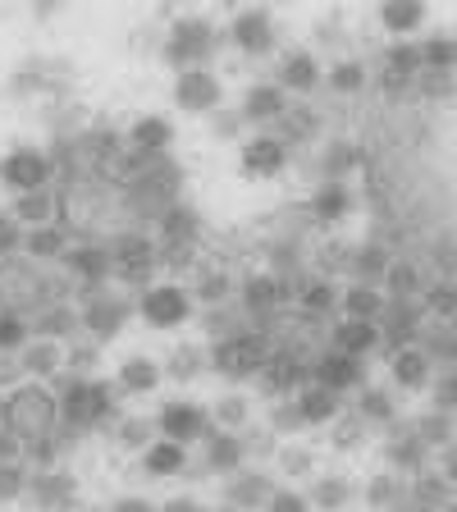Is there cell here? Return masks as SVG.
Wrapping results in <instances>:
<instances>
[{
  "mask_svg": "<svg viewBox=\"0 0 457 512\" xmlns=\"http://www.w3.org/2000/svg\"><path fill=\"white\" fill-rule=\"evenodd\" d=\"M55 407H60V430L74 439L110 430L115 416L124 412L115 380H101V375H64L55 384Z\"/></svg>",
  "mask_w": 457,
  "mask_h": 512,
  "instance_id": "6da1fadb",
  "label": "cell"
},
{
  "mask_svg": "<svg viewBox=\"0 0 457 512\" xmlns=\"http://www.w3.org/2000/svg\"><path fill=\"white\" fill-rule=\"evenodd\" d=\"M270 352H275V339L247 320L243 330L224 334V339H211V375H220L224 384H247L266 371Z\"/></svg>",
  "mask_w": 457,
  "mask_h": 512,
  "instance_id": "7a4b0ae2",
  "label": "cell"
},
{
  "mask_svg": "<svg viewBox=\"0 0 457 512\" xmlns=\"http://www.w3.org/2000/svg\"><path fill=\"white\" fill-rule=\"evenodd\" d=\"M215 51H220V28L211 19H202V14H179L165 28V42H160V60L170 64L174 74L211 69Z\"/></svg>",
  "mask_w": 457,
  "mask_h": 512,
  "instance_id": "3957f363",
  "label": "cell"
},
{
  "mask_svg": "<svg viewBox=\"0 0 457 512\" xmlns=\"http://www.w3.org/2000/svg\"><path fill=\"white\" fill-rule=\"evenodd\" d=\"M138 316V298H128V288L101 284L78 288V320H83V339L110 343L128 330V320Z\"/></svg>",
  "mask_w": 457,
  "mask_h": 512,
  "instance_id": "277c9868",
  "label": "cell"
},
{
  "mask_svg": "<svg viewBox=\"0 0 457 512\" xmlns=\"http://www.w3.org/2000/svg\"><path fill=\"white\" fill-rule=\"evenodd\" d=\"M5 430H14L23 444L60 430V407H55L51 384H32V380L14 384L10 394H5Z\"/></svg>",
  "mask_w": 457,
  "mask_h": 512,
  "instance_id": "5b68a950",
  "label": "cell"
},
{
  "mask_svg": "<svg viewBox=\"0 0 457 512\" xmlns=\"http://www.w3.org/2000/svg\"><path fill=\"white\" fill-rule=\"evenodd\" d=\"M110 243V261H115V284L128 293H142L160 279V256H156V238L151 229H119L106 238Z\"/></svg>",
  "mask_w": 457,
  "mask_h": 512,
  "instance_id": "8992f818",
  "label": "cell"
},
{
  "mask_svg": "<svg viewBox=\"0 0 457 512\" xmlns=\"http://www.w3.org/2000/svg\"><path fill=\"white\" fill-rule=\"evenodd\" d=\"M138 316L147 330L174 334V330H188L192 320H197V302H192L183 279H156L151 288L138 293Z\"/></svg>",
  "mask_w": 457,
  "mask_h": 512,
  "instance_id": "52a82bcc",
  "label": "cell"
},
{
  "mask_svg": "<svg viewBox=\"0 0 457 512\" xmlns=\"http://www.w3.org/2000/svg\"><path fill=\"white\" fill-rule=\"evenodd\" d=\"M151 421H156L160 439H174V444H183V448L206 444V439L215 435L211 403H197V398H165V403H156Z\"/></svg>",
  "mask_w": 457,
  "mask_h": 512,
  "instance_id": "ba28073f",
  "label": "cell"
},
{
  "mask_svg": "<svg viewBox=\"0 0 457 512\" xmlns=\"http://www.w3.org/2000/svg\"><path fill=\"white\" fill-rule=\"evenodd\" d=\"M55 183V165L46 147H32V142H19L0 156V188L10 197H23V192H42Z\"/></svg>",
  "mask_w": 457,
  "mask_h": 512,
  "instance_id": "9c48e42d",
  "label": "cell"
},
{
  "mask_svg": "<svg viewBox=\"0 0 457 512\" xmlns=\"http://www.w3.org/2000/svg\"><path fill=\"white\" fill-rule=\"evenodd\" d=\"M60 270L69 275V284H74V288L115 284V261H110V243H106V238H92V234H78L74 247L64 252Z\"/></svg>",
  "mask_w": 457,
  "mask_h": 512,
  "instance_id": "30bf717a",
  "label": "cell"
},
{
  "mask_svg": "<svg viewBox=\"0 0 457 512\" xmlns=\"http://www.w3.org/2000/svg\"><path fill=\"white\" fill-rule=\"evenodd\" d=\"M174 110L183 115H220L224 110V78L215 69H188V74H174Z\"/></svg>",
  "mask_w": 457,
  "mask_h": 512,
  "instance_id": "8fae6325",
  "label": "cell"
},
{
  "mask_svg": "<svg viewBox=\"0 0 457 512\" xmlns=\"http://www.w3.org/2000/svg\"><path fill=\"white\" fill-rule=\"evenodd\" d=\"M288 110H293V96H288L275 78H256V83H247L243 87V101H238L243 124H256L261 133H270V128H275Z\"/></svg>",
  "mask_w": 457,
  "mask_h": 512,
  "instance_id": "7c38bea8",
  "label": "cell"
},
{
  "mask_svg": "<svg viewBox=\"0 0 457 512\" xmlns=\"http://www.w3.org/2000/svg\"><path fill=\"white\" fill-rule=\"evenodd\" d=\"M311 380L334 389L339 398L348 394H362L366 389V357H352V352H339V348H325L311 362Z\"/></svg>",
  "mask_w": 457,
  "mask_h": 512,
  "instance_id": "4fadbf2b",
  "label": "cell"
},
{
  "mask_svg": "<svg viewBox=\"0 0 457 512\" xmlns=\"http://www.w3.org/2000/svg\"><path fill=\"white\" fill-rule=\"evenodd\" d=\"M183 284H188L192 302H197L202 311L224 307V302H238V279H234L229 266H220V256H202V266L192 270Z\"/></svg>",
  "mask_w": 457,
  "mask_h": 512,
  "instance_id": "5bb4252c",
  "label": "cell"
},
{
  "mask_svg": "<svg viewBox=\"0 0 457 512\" xmlns=\"http://www.w3.org/2000/svg\"><path fill=\"white\" fill-rule=\"evenodd\" d=\"M293 151L275 138V133H252L247 142H238V170L243 179H279L288 170Z\"/></svg>",
  "mask_w": 457,
  "mask_h": 512,
  "instance_id": "9a60e30c",
  "label": "cell"
},
{
  "mask_svg": "<svg viewBox=\"0 0 457 512\" xmlns=\"http://www.w3.org/2000/svg\"><path fill=\"white\" fill-rule=\"evenodd\" d=\"M19 362V375L32 384H60L69 375V343H51V339H32L28 348L14 357Z\"/></svg>",
  "mask_w": 457,
  "mask_h": 512,
  "instance_id": "2e32d148",
  "label": "cell"
},
{
  "mask_svg": "<svg viewBox=\"0 0 457 512\" xmlns=\"http://www.w3.org/2000/svg\"><path fill=\"white\" fill-rule=\"evenodd\" d=\"M229 46L238 55H270L275 51V14L252 5V10H238L229 19Z\"/></svg>",
  "mask_w": 457,
  "mask_h": 512,
  "instance_id": "e0dca14e",
  "label": "cell"
},
{
  "mask_svg": "<svg viewBox=\"0 0 457 512\" xmlns=\"http://www.w3.org/2000/svg\"><path fill=\"white\" fill-rule=\"evenodd\" d=\"M174 138H179V128L160 110H147V115H138L124 128V147L142 151V156H174Z\"/></svg>",
  "mask_w": 457,
  "mask_h": 512,
  "instance_id": "ac0fdd59",
  "label": "cell"
},
{
  "mask_svg": "<svg viewBox=\"0 0 457 512\" xmlns=\"http://www.w3.org/2000/svg\"><path fill=\"white\" fill-rule=\"evenodd\" d=\"M220 485H224V508H243V512H261L270 494L279 490L275 476L261 471V467H252V462H247L243 471H234V476H224Z\"/></svg>",
  "mask_w": 457,
  "mask_h": 512,
  "instance_id": "d6986e66",
  "label": "cell"
},
{
  "mask_svg": "<svg viewBox=\"0 0 457 512\" xmlns=\"http://www.w3.org/2000/svg\"><path fill=\"white\" fill-rule=\"evenodd\" d=\"M28 499L37 503V512H69V508H78V476L69 467L32 471Z\"/></svg>",
  "mask_w": 457,
  "mask_h": 512,
  "instance_id": "ffe728a7",
  "label": "cell"
},
{
  "mask_svg": "<svg viewBox=\"0 0 457 512\" xmlns=\"http://www.w3.org/2000/svg\"><path fill=\"white\" fill-rule=\"evenodd\" d=\"M247 458H252V444H247V435H234V430H215L211 439L202 444V462L197 467L206 471V476H234V471L247 467Z\"/></svg>",
  "mask_w": 457,
  "mask_h": 512,
  "instance_id": "44dd1931",
  "label": "cell"
},
{
  "mask_svg": "<svg viewBox=\"0 0 457 512\" xmlns=\"http://www.w3.org/2000/svg\"><path fill=\"white\" fill-rule=\"evenodd\" d=\"M160 384H165V366L156 357H147V352H133V357H124L115 366L119 398H151V394H160Z\"/></svg>",
  "mask_w": 457,
  "mask_h": 512,
  "instance_id": "7402d4cb",
  "label": "cell"
},
{
  "mask_svg": "<svg viewBox=\"0 0 457 512\" xmlns=\"http://www.w3.org/2000/svg\"><path fill=\"white\" fill-rule=\"evenodd\" d=\"M32 339H51V343H74V339H83L78 302H46V307L32 311Z\"/></svg>",
  "mask_w": 457,
  "mask_h": 512,
  "instance_id": "603a6c76",
  "label": "cell"
},
{
  "mask_svg": "<svg viewBox=\"0 0 457 512\" xmlns=\"http://www.w3.org/2000/svg\"><path fill=\"white\" fill-rule=\"evenodd\" d=\"M275 83L284 87L288 96H307L325 83V69H320V60L311 51H284L275 64Z\"/></svg>",
  "mask_w": 457,
  "mask_h": 512,
  "instance_id": "cb8c5ba5",
  "label": "cell"
},
{
  "mask_svg": "<svg viewBox=\"0 0 457 512\" xmlns=\"http://www.w3.org/2000/svg\"><path fill=\"white\" fill-rule=\"evenodd\" d=\"M74 224L60 220V224H42V229H28V243H23V256L37 261V266H60L64 252L74 247Z\"/></svg>",
  "mask_w": 457,
  "mask_h": 512,
  "instance_id": "d4e9b609",
  "label": "cell"
},
{
  "mask_svg": "<svg viewBox=\"0 0 457 512\" xmlns=\"http://www.w3.org/2000/svg\"><path fill=\"white\" fill-rule=\"evenodd\" d=\"M165 380H174V384H188V380H197L202 371H211V343L206 339H179L170 352H165Z\"/></svg>",
  "mask_w": 457,
  "mask_h": 512,
  "instance_id": "484cf974",
  "label": "cell"
},
{
  "mask_svg": "<svg viewBox=\"0 0 457 512\" xmlns=\"http://www.w3.org/2000/svg\"><path fill=\"white\" fill-rule=\"evenodd\" d=\"M293 403H298V416H302V426H334L343 416V398L334 394V389H325V384H316V380H307L293 394Z\"/></svg>",
  "mask_w": 457,
  "mask_h": 512,
  "instance_id": "4316f807",
  "label": "cell"
},
{
  "mask_svg": "<svg viewBox=\"0 0 457 512\" xmlns=\"http://www.w3.org/2000/svg\"><path fill=\"white\" fill-rule=\"evenodd\" d=\"M138 462H142V471H147L151 480H174V476H183V471L192 467V453L183 444H174V439H160L156 435L138 453Z\"/></svg>",
  "mask_w": 457,
  "mask_h": 512,
  "instance_id": "83f0119b",
  "label": "cell"
},
{
  "mask_svg": "<svg viewBox=\"0 0 457 512\" xmlns=\"http://www.w3.org/2000/svg\"><path fill=\"white\" fill-rule=\"evenodd\" d=\"M389 371H394L398 389H412V394H416V389H426V384L435 380V362L426 357V348H421V343L389 352Z\"/></svg>",
  "mask_w": 457,
  "mask_h": 512,
  "instance_id": "f1b7e54d",
  "label": "cell"
},
{
  "mask_svg": "<svg viewBox=\"0 0 457 512\" xmlns=\"http://www.w3.org/2000/svg\"><path fill=\"white\" fill-rule=\"evenodd\" d=\"M380 343H384V334H380V325H375V320L339 316V320H334V330H330V348L352 352V357H366V352H375Z\"/></svg>",
  "mask_w": 457,
  "mask_h": 512,
  "instance_id": "f546056e",
  "label": "cell"
},
{
  "mask_svg": "<svg viewBox=\"0 0 457 512\" xmlns=\"http://www.w3.org/2000/svg\"><path fill=\"white\" fill-rule=\"evenodd\" d=\"M384 288H375V284H357L352 279L348 288H339V316H348V320H375L380 325V316H384Z\"/></svg>",
  "mask_w": 457,
  "mask_h": 512,
  "instance_id": "4dcf8cb0",
  "label": "cell"
},
{
  "mask_svg": "<svg viewBox=\"0 0 457 512\" xmlns=\"http://www.w3.org/2000/svg\"><path fill=\"white\" fill-rule=\"evenodd\" d=\"M348 211H352V192H348V183H320L316 192H311V202H307V215L316 224H339V220H348Z\"/></svg>",
  "mask_w": 457,
  "mask_h": 512,
  "instance_id": "1f68e13d",
  "label": "cell"
},
{
  "mask_svg": "<svg viewBox=\"0 0 457 512\" xmlns=\"http://www.w3.org/2000/svg\"><path fill=\"white\" fill-rule=\"evenodd\" d=\"M69 448H74V435L51 430V435H37V439H28V444H23V462H28L32 471H55V467H64Z\"/></svg>",
  "mask_w": 457,
  "mask_h": 512,
  "instance_id": "d6a6232c",
  "label": "cell"
},
{
  "mask_svg": "<svg viewBox=\"0 0 457 512\" xmlns=\"http://www.w3.org/2000/svg\"><path fill=\"white\" fill-rule=\"evenodd\" d=\"M348 270L357 275V284H375V288H380L384 275L394 270V252H389L384 243H366V247H357V252L348 256Z\"/></svg>",
  "mask_w": 457,
  "mask_h": 512,
  "instance_id": "836d02e7",
  "label": "cell"
},
{
  "mask_svg": "<svg viewBox=\"0 0 457 512\" xmlns=\"http://www.w3.org/2000/svg\"><path fill=\"white\" fill-rule=\"evenodd\" d=\"M302 494H307L311 512H343L352 503V485L343 476H311V485Z\"/></svg>",
  "mask_w": 457,
  "mask_h": 512,
  "instance_id": "e575fe53",
  "label": "cell"
},
{
  "mask_svg": "<svg viewBox=\"0 0 457 512\" xmlns=\"http://www.w3.org/2000/svg\"><path fill=\"white\" fill-rule=\"evenodd\" d=\"M28 343H32V316L5 302V307H0V357H10L14 362Z\"/></svg>",
  "mask_w": 457,
  "mask_h": 512,
  "instance_id": "d590c367",
  "label": "cell"
},
{
  "mask_svg": "<svg viewBox=\"0 0 457 512\" xmlns=\"http://www.w3.org/2000/svg\"><path fill=\"white\" fill-rule=\"evenodd\" d=\"M211 421H215V430H234V435H247V426H252V403H247L238 389H229V394H220L211 403Z\"/></svg>",
  "mask_w": 457,
  "mask_h": 512,
  "instance_id": "8d00e7d4",
  "label": "cell"
},
{
  "mask_svg": "<svg viewBox=\"0 0 457 512\" xmlns=\"http://www.w3.org/2000/svg\"><path fill=\"white\" fill-rule=\"evenodd\" d=\"M110 435H115L119 448H128V453H142V448L156 439V421H151V416H138V412H119L115 426H110Z\"/></svg>",
  "mask_w": 457,
  "mask_h": 512,
  "instance_id": "74e56055",
  "label": "cell"
},
{
  "mask_svg": "<svg viewBox=\"0 0 457 512\" xmlns=\"http://www.w3.org/2000/svg\"><path fill=\"white\" fill-rule=\"evenodd\" d=\"M416 51H421V74H453L457 69V37H448V32L416 42Z\"/></svg>",
  "mask_w": 457,
  "mask_h": 512,
  "instance_id": "f35d334b",
  "label": "cell"
},
{
  "mask_svg": "<svg viewBox=\"0 0 457 512\" xmlns=\"http://www.w3.org/2000/svg\"><path fill=\"white\" fill-rule=\"evenodd\" d=\"M380 23L389 37H412V32H421V23H426V5H416V0L380 5Z\"/></svg>",
  "mask_w": 457,
  "mask_h": 512,
  "instance_id": "ab89813d",
  "label": "cell"
},
{
  "mask_svg": "<svg viewBox=\"0 0 457 512\" xmlns=\"http://www.w3.org/2000/svg\"><path fill=\"white\" fill-rule=\"evenodd\" d=\"M412 499L421 503V508H439V512H448V503L457 499V490L444 480V471H416Z\"/></svg>",
  "mask_w": 457,
  "mask_h": 512,
  "instance_id": "60d3db41",
  "label": "cell"
},
{
  "mask_svg": "<svg viewBox=\"0 0 457 512\" xmlns=\"http://www.w3.org/2000/svg\"><path fill=\"white\" fill-rule=\"evenodd\" d=\"M421 311H426V316H435L439 325H448V320L457 316V284H453V279L430 284L426 293H421Z\"/></svg>",
  "mask_w": 457,
  "mask_h": 512,
  "instance_id": "b9f144b4",
  "label": "cell"
},
{
  "mask_svg": "<svg viewBox=\"0 0 457 512\" xmlns=\"http://www.w3.org/2000/svg\"><path fill=\"white\" fill-rule=\"evenodd\" d=\"M412 430H416V439L426 448H439V444H453V412H421L412 421Z\"/></svg>",
  "mask_w": 457,
  "mask_h": 512,
  "instance_id": "7bdbcfd3",
  "label": "cell"
},
{
  "mask_svg": "<svg viewBox=\"0 0 457 512\" xmlns=\"http://www.w3.org/2000/svg\"><path fill=\"white\" fill-rule=\"evenodd\" d=\"M275 467L284 480H311L316 471V458H311V448H298V444H275Z\"/></svg>",
  "mask_w": 457,
  "mask_h": 512,
  "instance_id": "ee69618b",
  "label": "cell"
},
{
  "mask_svg": "<svg viewBox=\"0 0 457 512\" xmlns=\"http://www.w3.org/2000/svg\"><path fill=\"white\" fill-rule=\"evenodd\" d=\"M28 485H32V467L28 462H0V508L5 503H19L28 499Z\"/></svg>",
  "mask_w": 457,
  "mask_h": 512,
  "instance_id": "f6af8a7d",
  "label": "cell"
},
{
  "mask_svg": "<svg viewBox=\"0 0 457 512\" xmlns=\"http://www.w3.org/2000/svg\"><path fill=\"white\" fill-rule=\"evenodd\" d=\"M357 416H362L366 426H389V421H394V398L384 394V389L366 384L362 394H357Z\"/></svg>",
  "mask_w": 457,
  "mask_h": 512,
  "instance_id": "bcb514c9",
  "label": "cell"
},
{
  "mask_svg": "<svg viewBox=\"0 0 457 512\" xmlns=\"http://www.w3.org/2000/svg\"><path fill=\"white\" fill-rule=\"evenodd\" d=\"M325 83H330L339 96L362 92V87H366V64H357V60H339V64H330V69H325Z\"/></svg>",
  "mask_w": 457,
  "mask_h": 512,
  "instance_id": "7dc6e473",
  "label": "cell"
},
{
  "mask_svg": "<svg viewBox=\"0 0 457 512\" xmlns=\"http://www.w3.org/2000/svg\"><path fill=\"white\" fill-rule=\"evenodd\" d=\"M266 426L275 430V444H279V435H298V430H307L293 398H275V407H270V416H266Z\"/></svg>",
  "mask_w": 457,
  "mask_h": 512,
  "instance_id": "c3c4849f",
  "label": "cell"
},
{
  "mask_svg": "<svg viewBox=\"0 0 457 512\" xmlns=\"http://www.w3.org/2000/svg\"><path fill=\"white\" fill-rule=\"evenodd\" d=\"M23 243H28V229L10 211H0V261H19Z\"/></svg>",
  "mask_w": 457,
  "mask_h": 512,
  "instance_id": "681fc988",
  "label": "cell"
},
{
  "mask_svg": "<svg viewBox=\"0 0 457 512\" xmlns=\"http://www.w3.org/2000/svg\"><path fill=\"white\" fill-rule=\"evenodd\" d=\"M96 366H101V343L92 339L69 343V375H96Z\"/></svg>",
  "mask_w": 457,
  "mask_h": 512,
  "instance_id": "f907efd6",
  "label": "cell"
},
{
  "mask_svg": "<svg viewBox=\"0 0 457 512\" xmlns=\"http://www.w3.org/2000/svg\"><path fill=\"white\" fill-rule=\"evenodd\" d=\"M398 476H389V471H384V476H371V485H366V503H371L375 512H384V508H394L398 503Z\"/></svg>",
  "mask_w": 457,
  "mask_h": 512,
  "instance_id": "816d5d0a",
  "label": "cell"
},
{
  "mask_svg": "<svg viewBox=\"0 0 457 512\" xmlns=\"http://www.w3.org/2000/svg\"><path fill=\"white\" fill-rule=\"evenodd\" d=\"M261 512H311V503H307V494H302V490L279 485V490L266 499V508H261Z\"/></svg>",
  "mask_w": 457,
  "mask_h": 512,
  "instance_id": "f5cc1de1",
  "label": "cell"
},
{
  "mask_svg": "<svg viewBox=\"0 0 457 512\" xmlns=\"http://www.w3.org/2000/svg\"><path fill=\"white\" fill-rule=\"evenodd\" d=\"M357 165V151L348 147V142H334L330 147V156H325V179L330 183H343V174Z\"/></svg>",
  "mask_w": 457,
  "mask_h": 512,
  "instance_id": "db71d44e",
  "label": "cell"
},
{
  "mask_svg": "<svg viewBox=\"0 0 457 512\" xmlns=\"http://www.w3.org/2000/svg\"><path fill=\"white\" fill-rule=\"evenodd\" d=\"M362 416H352V421H334V448H357V439H362Z\"/></svg>",
  "mask_w": 457,
  "mask_h": 512,
  "instance_id": "11a10c76",
  "label": "cell"
},
{
  "mask_svg": "<svg viewBox=\"0 0 457 512\" xmlns=\"http://www.w3.org/2000/svg\"><path fill=\"white\" fill-rule=\"evenodd\" d=\"M435 407L439 412H453L457 407V371H444V380L435 384Z\"/></svg>",
  "mask_w": 457,
  "mask_h": 512,
  "instance_id": "9f6ffc18",
  "label": "cell"
},
{
  "mask_svg": "<svg viewBox=\"0 0 457 512\" xmlns=\"http://www.w3.org/2000/svg\"><path fill=\"white\" fill-rule=\"evenodd\" d=\"M156 512H211L197 494H174V499H165V503H156Z\"/></svg>",
  "mask_w": 457,
  "mask_h": 512,
  "instance_id": "6f0895ef",
  "label": "cell"
},
{
  "mask_svg": "<svg viewBox=\"0 0 457 512\" xmlns=\"http://www.w3.org/2000/svg\"><path fill=\"white\" fill-rule=\"evenodd\" d=\"M106 512H156V503L142 499V494H119V499L110 503Z\"/></svg>",
  "mask_w": 457,
  "mask_h": 512,
  "instance_id": "680465c9",
  "label": "cell"
},
{
  "mask_svg": "<svg viewBox=\"0 0 457 512\" xmlns=\"http://www.w3.org/2000/svg\"><path fill=\"white\" fill-rule=\"evenodd\" d=\"M19 458H23V439L0 426V462H19Z\"/></svg>",
  "mask_w": 457,
  "mask_h": 512,
  "instance_id": "91938a15",
  "label": "cell"
},
{
  "mask_svg": "<svg viewBox=\"0 0 457 512\" xmlns=\"http://www.w3.org/2000/svg\"><path fill=\"white\" fill-rule=\"evenodd\" d=\"M444 480L457 490V444H448V448H444Z\"/></svg>",
  "mask_w": 457,
  "mask_h": 512,
  "instance_id": "94428289",
  "label": "cell"
},
{
  "mask_svg": "<svg viewBox=\"0 0 457 512\" xmlns=\"http://www.w3.org/2000/svg\"><path fill=\"white\" fill-rule=\"evenodd\" d=\"M0 426H5V389H0Z\"/></svg>",
  "mask_w": 457,
  "mask_h": 512,
  "instance_id": "6125c7cd",
  "label": "cell"
},
{
  "mask_svg": "<svg viewBox=\"0 0 457 512\" xmlns=\"http://www.w3.org/2000/svg\"><path fill=\"white\" fill-rule=\"evenodd\" d=\"M448 330H453V334H457V316H453V320H448Z\"/></svg>",
  "mask_w": 457,
  "mask_h": 512,
  "instance_id": "be15d7a7",
  "label": "cell"
},
{
  "mask_svg": "<svg viewBox=\"0 0 457 512\" xmlns=\"http://www.w3.org/2000/svg\"><path fill=\"white\" fill-rule=\"evenodd\" d=\"M220 512H243V508H220Z\"/></svg>",
  "mask_w": 457,
  "mask_h": 512,
  "instance_id": "e7e4bbea",
  "label": "cell"
},
{
  "mask_svg": "<svg viewBox=\"0 0 457 512\" xmlns=\"http://www.w3.org/2000/svg\"><path fill=\"white\" fill-rule=\"evenodd\" d=\"M0 307H5V298H0Z\"/></svg>",
  "mask_w": 457,
  "mask_h": 512,
  "instance_id": "03108f58",
  "label": "cell"
},
{
  "mask_svg": "<svg viewBox=\"0 0 457 512\" xmlns=\"http://www.w3.org/2000/svg\"><path fill=\"white\" fill-rule=\"evenodd\" d=\"M0 362H5V357H0Z\"/></svg>",
  "mask_w": 457,
  "mask_h": 512,
  "instance_id": "003e7915",
  "label": "cell"
}]
</instances>
